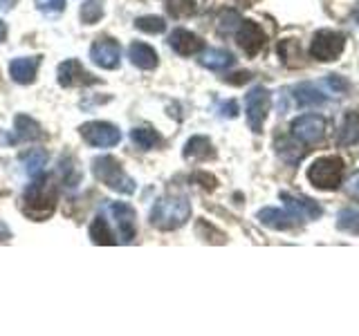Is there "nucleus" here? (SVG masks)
I'll return each instance as SVG.
<instances>
[{"label": "nucleus", "mask_w": 359, "mask_h": 336, "mask_svg": "<svg viewBox=\"0 0 359 336\" xmlns=\"http://www.w3.org/2000/svg\"><path fill=\"white\" fill-rule=\"evenodd\" d=\"M110 213L112 218L117 222V229L121 235V242H133L135 240V233H137V227H135V209L126 202H112L110 204Z\"/></svg>", "instance_id": "4468645a"}, {"label": "nucleus", "mask_w": 359, "mask_h": 336, "mask_svg": "<svg viewBox=\"0 0 359 336\" xmlns=\"http://www.w3.org/2000/svg\"><path fill=\"white\" fill-rule=\"evenodd\" d=\"M325 83H328V88L334 90L337 94H344V92H348V90H351V83H348L346 78L339 76V74H330L328 78H325Z\"/></svg>", "instance_id": "72a5a7b5"}, {"label": "nucleus", "mask_w": 359, "mask_h": 336, "mask_svg": "<svg viewBox=\"0 0 359 336\" xmlns=\"http://www.w3.org/2000/svg\"><path fill=\"white\" fill-rule=\"evenodd\" d=\"M191 218V202L182 195H164L151 209V224L160 231H175Z\"/></svg>", "instance_id": "f03ea898"}, {"label": "nucleus", "mask_w": 359, "mask_h": 336, "mask_svg": "<svg viewBox=\"0 0 359 336\" xmlns=\"http://www.w3.org/2000/svg\"><path fill=\"white\" fill-rule=\"evenodd\" d=\"M16 134H9V132H3L0 130V144H16Z\"/></svg>", "instance_id": "58836bf2"}, {"label": "nucleus", "mask_w": 359, "mask_h": 336, "mask_svg": "<svg viewBox=\"0 0 359 336\" xmlns=\"http://www.w3.org/2000/svg\"><path fill=\"white\" fill-rule=\"evenodd\" d=\"M218 110H220L222 117H229V119L238 117V104H236V101H227V104H220Z\"/></svg>", "instance_id": "e433bc0d"}, {"label": "nucleus", "mask_w": 359, "mask_h": 336, "mask_svg": "<svg viewBox=\"0 0 359 336\" xmlns=\"http://www.w3.org/2000/svg\"><path fill=\"white\" fill-rule=\"evenodd\" d=\"M130 141L142 150H151L162 144V134L153 128H135L130 130Z\"/></svg>", "instance_id": "b1692460"}, {"label": "nucleus", "mask_w": 359, "mask_h": 336, "mask_svg": "<svg viewBox=\"0 0 359 336\" xmlns=\"http://www.w3.org/2000/svg\"><path fill=\"white\" fill-rule=\"evenodd\" d=\"M211 157H216V150H213V144L202 137V134H196V137H191L184 146V160H194V162H205V160H211Z\"/></svg>", "instance_id": "aec40b11"}, {"label": "nucleus", "mask_w": 359, "mask_h": 336, "mask_svg": "<svg viewBox=\"0 0 359 336\" xmlns=\"http://www.w3.org/2000/svg\"><path fill=\"white\" fill-rule=\"evenodd\" d=\"M14 134L18 141H39L43 137L41 123L36 119H32L29 115H16L14 119Z\"/></svg>", "instance_id": "412c9836"}, {"label": "nucleus", "mask_w": 359, "mask_h": 336, "mask_svg": "<svg viewBox=\"0 0 359 336\" xmlns=\"http://www.w3.org/2000/svg\"><path fill=\"white\" fill-rule=\"evenodd\" d=\"M79 134L86 144L95 146V148H112L121 141V130L115 123L108 121H88L79 126Z\"/></svg>", "instance_id": "423d86ee"}, {"label": "nucleus", "mask_w": 359, "mask_h": 336, "mask_svg": "<svg viewBox=\"0 0 359 336\" xmlns=\"http://www.w3.org/2000/svg\"><path fill=\"white\" fill-rule=\"evenodd\" d=\"M292 137L301 144H319L325 137V119L321 115H303L292 121Z\"/></svg>", "instance_id": "1a4fd4ad"}, {"label": "nucleus", "mask_w": 359, "mask_h": 336, "mask_svg": "<svg viewBox=\"0 0 359 336\" xmlns=\"http://www.w3.org/2000/svg\"><path fill=\"white\" fill-rule=\"evenodd\" d=\"M346 188H348V195L355 197V200H359V173L348 179V186H346Z\"/></svg>", "instance_id": "4c0bfd02"}, {"label": "nucleus", "mask_w": 359, "mask_h": 336, "mask_svg": "<svg viewBox=\"0 0 359 336\" xmlns=\"http://www.w3.org/2000/svg\"><path fill=\"white\" fill-rule=\"evenodd\" d=\"M278 56L283 59L285 65H301V48L294 38H287L283 43H278Z\"/></svg>", "instance_id": "cd10ccee"}, {"label": "nucleus", "mask_w": 359, "mask_h": 336, "mask_svg": "<svg viewBox=\"0 0 359 336\" xmlns=\"http://www.w3.org/2000/svg\"><path fill=\"white\" fill-rule=\"evenodd\" d=\"M278 197L285 202V209L292 213V216H297L299 220L310 222V220H317L323 216V209L317 204V202L306 197V195H294V193H285L283 190Z\"/></svg>", "instance_id": "f8f14e48"}, {"label": "nucleus", "mask_w": 359, "mask_h": 336, "mask_svg": "<svg viewBox=\"0 0 359 336\" xmlns=\"http://www.w3.org/2000/svg\"><path fill=\"white\" fill-rule=\"evenodd\" d=\"M14 7V0H0V11H7Z\"/></svg>", "instance_id": "ea45409f"}, {"label": "nucleus", "mask_w": 359, "mask_h": 336, "mask_svg": "<svg viewBox=\"0 0 359 336\" xmlns=\"http://www.w3.org/2000/svg\"><path fill=\"white\" fill-rule=\"evenodd\" d=\"M90 59L104 70H117L121 63V50L115 38H99L90 48Z\"/></svg>", "instance_id": "9d476101"}, {"label": "nucleus", "mask_w": 359, "mask_h": 336, "mask_svg": "<svg viewBox=\"0 0 359 336\" xmlns=\"http://www.w3.org/2000/svg\"><path fill=\"white\" fill-rule=\"evenodd\" d=\"M191 179H194V182H200V186H205L207 190H213L218 186V179L213 175H209V173H196Z\"/></svg>", "instance_id": "f704fd0d"}, {"label": "nucleus", "mask_w": 359, "mask_h": 336, "mask_svg": "<svg viewBox=\"0 0 359 336\" xmlns=\"http://www.w3.org/2000/svg\"><path fill=\"white\" fill-rule=\"evenodd\" d=\"M56 81L63 88H83V85L99 83V78L90 74L79 59H65L56 67Z\"/></svg>", "instance_id": "6e6552de"}, {"label": "nucleus", "mask_w": 359, "mask_h": 336, "mask_svg": "<svg viewBox=\"0 0 359 336\" xmlns=\"http://www.w3.org/2000/svg\"><path fill=\"white\" fill-rule=\"evenodd\" d=\"M292 92H294L292 99H294L297 108H317V106H323L325 101H328L321 90H317V85H312V83H301L292 90Z\"/></svg>", "instance_id": "a211bd4d"}, {"label": "nucleus", "mask_w": 359, "mask_h": 336, "mask_svg": "<svg viewBox=\"0 0 359 336\" xmlns=\"http://www.w3.org/2000/svg\"><path fill=\"white\" fill-rule=\"evenodd\" d=\"M344 48H346V36L341 31L319 29L312 36L310 54H312V59H317L321 63H330V61L339 59V56L344 54Z\"/></svg>", "instance_id": "39448f33"}, {"label": "nucleus", "mask_w": 359, "mask_h": 336, "mask_svg": "<svg viewBox=\"0 0 359 336\" xmlns=\"http://www.w3.org/2000/svg\"><path fill=\"white\" fill-rule=\"evenodd\" d=\"M236 63V59H233V54L231 52H227V50H207L205 54L200 56V65H205V67H209V70H216V72H220V70H227V67H231Z\"/></svg>", "instance_id": "4be33fe9"}, {"label": "nucleus", "mask_w": 359, "mask_h": 336, "mask_svg": "<svg viewBox=\"0 0 359 336\" xmlns=\"http://www.w3.org/2000/svg\"><path fill=\"white\" fill-rule=\"evenodd\" d=\"M90 240L95 244H101V246H110L115 244V238H112V231L108 227V222L104 218H95V222L90 224Z\"/></svg>", "instance_id": "393cba45"}, {"label": "nucleus", "mask_w": 359, "mask_h": 336, "mask_svg": "<svg viewBox=\"0 0 359 336\" xmlns=\"http://www.w3.org/2000/svg\"><path fill=\"white\" fill-rule=\"evenodd\" d=\"M236 41H238L241 50L247 54V56H256L265 48V31L263 27L258 25L254 20H243L238 31H236Z\"/></svg>", "instance_id": "9b49d317"}, {"label": "nucleus", "mask_w": 359, "mask_h": 336, "mask_svg": "<svg viewBox=\"0 0 359 336\" xmlns=\"http://www.w3.org/2000/svg\"><path fill=\"white\" fill-rule=\"evenodd\" d=\"M252 78V74L250 72H238V74H227L222 78L224 83H229V85H243V83H247Z\"/></svg>", "instance_id": "c9c22d12"}, {"label": "nucleus", "mask_w": 359, "mask_h": 336, "mask_svg": "<svg viewBox=\"0 0 359 336\" xmlns=\"http://www.w3.org/2000/svg\"><path fill=\"white\" fill-rule=\"evenodd\" d=\"M135 27L144 34H162L166 29V20L160 16H142L135 20Z\"/></svg>", "instance_id": "2f4dec72"}, {"label": "nucleus", "mask_w": 359, "mask_h": 336, "mask_svg": "<svg viewBox=\"0 0 359 336\" xmlns=\"http://www.w3.org/2000/svg\"><path fill=\"white\" fill-rule=\"evenodd\" d=\"M168 45H171V50L180 56H194V54H200L202 50H205V41H202L198 34L182 29V27L171 31Z\"/></svg>", "instance_id": "ddd939ff"}, {"label": "nucleus", "mask_w": 359, "mask_h": 336, "mask_svg": "<svg viewBox=\"0 0 359 336\" xmlns=\"http://www.w3.org/2000/svg\"><path fill=\"white\" fill-rule=\"evenodd\" d=\"M59 202V184L52 175H39L22 190V211L34 220L50 218Z\"/></svg>", "instance_id": "f257e3e1"}, {"label": "nucleus", "mask_w": 359, "mask_h": 336, "mask_svg": "<svg viewBox=\"0 0 359 336\" xmlns=\"http://www.w3.org/2000/svg\"><path fill=\"white\" fill-rule=\"evenodd\" d=\"M278 155L287 162H299L301 157L306 155V148H303V146L299 144V139L294 137V141L285 139V141L278 144Z\"/></svg>", "instance_id": "c756f323"}, {"label": "nucleus", "mask_w": 359, "mask_h": 336, "mask_svg": "<svg viewBox=\"0 0 359 336\" xmlns=\"http://www.w3.org/2000/svg\"><path fill=\"white\" fill-rule=\"evenodd\" d=\"M93 175L99 179L101 184H106L108 188H112L115 193L121 195H133L135 193V179L126 175V171L121 168L119 160L110 155H101L93 160Z\"/></svg>", "instance_id": "7ed1b4c3"}, {"label": "nucleus", "mask_w": 359, "mask_h": 336, "mask_svg": "<svg viewBox=\"0 0 359 336\" xmlns=\"http://www.w3.org/2000/svg\"><path fill=\"white\" fill-rule=\"evenodd\" d=\"M344 160L341 157H334V155H328V157H319V160H314L310 166H308V179L314 188L319 190H334L339 188L341 182H344Z\"/></svg>", "instance_id": "20e7f679"}, {"label": "nucleus", "mask_w": 359, "mask_h": 336, "mask_svg": "<svg viewBox=\"0 0 359 336\" xmlns=\"http://www.w3.org/2000/svg\"><path fill=\"white\" fill-rule=\"evenodd\" d=\"M269 106H272V97H269V90L265 88H254L250 90V94L245 97V115H247V123H250L252 132L261 134Z\"/></svg>", "instance_id": "0eeeda50"}, {"label": "nucleus", "mask_w": 359, "mask_h": 336, "mask_svg": "<svg viewBox=\"0 0 359 336\" xmlns=\"http://www.w3.org/2000/svg\"><path fill=\"white\" fill-rule=\"evenodd\" d=\"M166 14L171 18H189L196 14V0H166Z\"/></svg>", "instance_id": "a878e982"}, {"label": "nucleus", "mask_w": 359, "mask_h": 336, "mask_svg": "<svg viewBox=\"0 0 359 336\" xmlns=\"http://www.w3.org/2000/svg\"><path fill=\"white\" fill-rule=\"evenodd\" d=\"M258 222L265 224V227H269V229H274V231H290L299 224V218L292 216L290 211L267 206L263 211H258Z\"/></svg>", "instance_id": "dca6fc26"}, {"label": "nucleus", "mask_w": 359, "mask_h": 336, "mask_svg": "<svg viewBox=\"0 0 359 336\" xmlns=\"http://www.w3.org/2000/svg\"><path fill=\"white\" fill-rule=\"evenodd\" d=\"M5 38H7V25H5L3 20H0V43H3Z\"/></svg>", "instance_id": "a19ab883"}, {"label": "nucleus", "mask_w": 359, "mask_h": 336, "mask_svg": "<svg viewBox=\"0 0 359 336\" xmlns=\"http://www.w3.org/2000/svg\"><path fill=\"white\" fill-rule=\"evenodd\" d=\"M36 9L43 14H61L65 9V0H36Z\"/></svg>", "instance_id": "473e14b6"}, {"label": "nucleus", "mask_w": 359, "mask_h": 336, "mask_svg": "<svg viewBox=\"0 0 359 336\" xmlns=\"http://www.w3.org/2000/svg\"><path fill=\"white\" fill-rule=\"evenodd\" d=\"M128 59L135 67H140V70H155L160 59H157V52L151 48V45H146L142 41H135L130 43L128 48Z\"/></svg>", "instance_id": "f3484780"}, {"label": "nucleus", "mask_w": 359, "mask_h": 336, "mask_svg": "<svg viewBox=\"0 0 359 336\" xmlns=\"http://www.w3.org/2000/svg\"><path fill=\"white\" fill-rule=\"evenodd\" d=\"M241 22H243V18H241L238 11H233V9L222 11L220 18H218V31L220 34H233V31H238Z\"/></svg>", "instance_id": "7c9ffc66"}, {"label": "nucleus", "mask_w": 359, "mask_h": 336, "mask_svg": "<svg viewBox=\"0 0 359 336\" xmlns=\"http://www.w3.org/2000/svg\"><path fill=\"white\" fill-rule=\"evenodd\" d=\"M337 227L344 233L359 235V211L357 209H341L337 216Z\"/></svg>", "instance_id": "bb28decb"}, {"label": "nucleus", "mask_w": 359, "mask_h": 336, "mask_svg": "<svg viewBox=\"0 0 359 336\" xmlns=\"http://www.w3.org/2000/svg\"><path fill=\"white\" fill-rule=\"evenodd\" d=\"M20 162L25 164V171L29 177H39L45 171V164H48V153L43 148H29L20 153Z\"/></svg>", "instance_id": "5701e85b"}, {"label": "nucleus", "mask_w": 359, "mask_h": 336, "mask_svg": "<svg viewBox=\"0 0 359 336\" xmlns=\"http://www.w3.org/2000/svg\"><path fill=\"white\" fill-rule=\"evenodd\" d=\"M79 16H81L83 25H95L97 20L104 18V7H101V0H86V3L81 5V11H79Z\"/></svg>", "instance_id": "c85d7f7f"}, {"label": "nucleus", "mask_w": 359, "mask_h": 336, "mask_svg": "<svg viewBox=\"0 0 359 336\" xmlns=\"http://www.w3.org/2000/svg\"><path fill=\"white\" fill-rule=\"evenodd\" d=\"M43 56H25V59H14L9 63V76L18 85H32L36 81V72L41 67Z\"/></svg>", "instance_id": "2eb2a0df"}, {"label": "nucleus", "mask_w": 359, "mask_h": 336, "mask_svg": "<svg viewBox=\"0 0 359 336\" xmlns=\"http://www.w3.org/2000/svg\"><path fill=\"white\" fill-rule=\"evenodd\" d=\"M359 141V112H346L339 128H337V144L353 146Z\"/></svg>", "instance_id": "6ab92c4d"}]
</instances>
